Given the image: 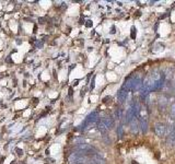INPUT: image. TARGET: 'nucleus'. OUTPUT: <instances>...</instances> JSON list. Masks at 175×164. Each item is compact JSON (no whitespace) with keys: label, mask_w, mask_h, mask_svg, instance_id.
<instances>
[{"label":"nucleus","mask_w":175,"mask_h":164,"mask_svg":"<svg viewBox=\"0 0 175 164\" xmlns=\"http://www.w3.org/2000/svg\"><path fill=\"white\" fill-rule=\"evenodd\" d=\"M118 135H119V137L123 136V128H121V126H119V128H118Z\"/></svg>","instance_id":"10"},{"label":"nucleus","mask_w":175,"mask_h":164,"mask_svg":"<svg viewBox=\"0 0 175 164\" xmlns=\"http://www.w3.org/2000/svg\"><path fill=\"white\" fill-rule=\"evenodd\" d=\"M136 37V28H133V38Z\"/></svg>","instance_id":"11"},{"label":"nucleus","mask_w":175,"mask_h":164,"mask_svg":"<svg viewBox=\"0 0 175 164\" xmlns=\"http://www.w3.org/2000/svg\"><path fill=\"white\" fill-rule=\"evenodd\" d=\"M91 161H92L93 164H106L105 160L103 158H101L99 154H94L91 158Z\"/></svg>","instance_id":"7"},{"label":"nucleus","mask_w":175,"mask_h":164,"mask_svg":"<svg viewBox=\"0 0 175 164\" xmlns=\"http://www.w3.org/2000/svg\"><path fill=\"white\" fill-rule=\"evenodd\" d=\"M77 150L79 152H82V153H89V152L93 151L92 147L90 145H88V143H81V145H77Z\"/></svg>","instance_id":"4"},{"label":"nucleus","mask_w":175,"mask_h":164,"mask_svg":"<svg viewBox=\"0 0 175 164\" xmlns=\"http://www.w3.org/2000/svg\"><path fill=\"white\" fill-rule=\"evenodd\" d=\"M74 143H76V145H81V143H84V139H81V138L74 139Z\"/></svg>","instance_id":"9"},{"label":"nucleus","mask_w":175,"mask_h":164,"mask_svg":"<svg viewBox=\"0 0 175 164\" xmlns=\"http://www.w3.org/2000/svg\"><path fill=\"white\" fill-rule=\"evenodd\" d=\"M89 23H86V26H91L92 24H91V21H88Z\"/></svg>","instance_id":"12"},{"label":"nucleus","mask_w":175,"mask_h":164,"mask_svg":"<svg viewBox=\"0 0 175 164\" xmlns=\"http://www.w3.org/2000/svg\"><path fill=\"white\" fill-rule=\"evenodd\" d=\"M140 128H141V131L143 133H147V130H148V118H147V116H142L140 118Z\"/></svg>","instance_id":"6"},{"label":"nucleus","mask_w":175,"mask_h":164,"mask_svg":"<svg viewBox=\"0 0 175 164\" xmlns=\"http://www.w3.org/2000/svg\"><path fill=\"white\" fill-rule=\"evenodd\" d=\"M133 164H137V163H136V162H133Z\"/></svg>","instance_id":"13"},{"label":"nucleus","mask_w":175,"mask_h":164,"mask_svg":"<svg viewBox=\"0 0 175 164\" xmlns=\"http://www.w3.org/2000/svg\"><path fill=\"white\" fill-rule=\"evenodd\" d=\"M128 90L125 86H121V89L118 91V100H119V102L121 103H123V102H125V100H126V98H127L128 95Z\"/></svg>","instance_id":"5"},{"label":"nucleus","mask_w":175,"mask_h":164,"mask_svg":"<svg viewBox=\"0 0 175 164\" xmlns=\"http://www.w3.org/2000/svg\"><path fill=\"white\" fill-rule=\"evenodd\" d=\"M165 82V73L162 72L161 70H153L150 73L149 77H147L146 80L142 83V90H141V98H144L147 95H149L150 92L161 89Z\"/></svg>","instance_id":"1"},{"label":"nucleus","mask_w":175,"mask_h":164,"mask_svg":"<svg viewBox=\"0 0 175 164\" xmlns=\"http://www.w3.org/2000/svg\"><path fill=\"white\" fill-rule=\"evenodd\" d=\"M168 133V126L163 123H156L154 125V133L158 137H164Z\"/></svg>","instance_id":"3"},{"label":"nucleus","mask_w":175,"mask_h":164,"mask_svg":"<svg viewBox=\"0 0 175 164\" xmlns=\"http://www.w3.org/2000/svg\"><path fill=\"white\" fill-rule=\"evenodd\" d=\"M131 123H133V127H131V131L134 133H136L138 131V124H137V122L135 119H133L131 120Z\"/></svg>","instance_id":"8"},{"label":"nucleus","mask_w":175,"mask_h":164,"mask_svg":"<svg viewBox=\"0 0 175 164\" xmlns=\"http://www.w3.org/2000/svg\"><path fill=\"white\" fill-rule=\"evenodd\" d=\"M98 119H99V114H98V112H93V113H91L89 116L86 117V120L83 122V124L80 127H82V129H88V128H90V127L92 126L93 124H95L98 122Z\"/></svg>","instance_id":"2"}]
</instances>
